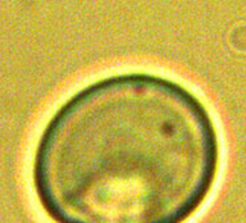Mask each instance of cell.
Here are the masks:
<instances>
[{"mask_svg":"<svg viewBox=\"0 0 246 223\" xmlns=\"http://www.w3.org/2000/svg\"><path fill=\"white\" fill-rule=\"evenodd\" d=\"M219 167V132L205 102L166 75L124 71L58 106L31 179L52 223H186Z\"/></svg>","mask_w":246,"mask_h":223,"instance_id":"obj_1","label":"cell"}]
</instances>
